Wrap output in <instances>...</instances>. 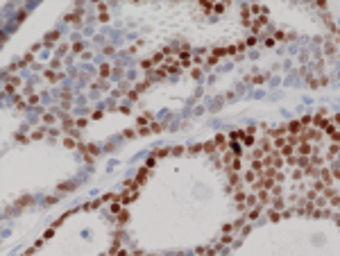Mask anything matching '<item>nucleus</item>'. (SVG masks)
<instances>
[{
  "mask_svg": "<svg viewBox=\"0 0 340 256\" xmlns=\"http://www.w3.org/2000/svg\"><path fill=\"white\" fill-rule=\"evenodd\" d=\"M245 181H247V184H256V181H259L254 170H247V172H245Z\"/></svg>",
  "mask_w": 340,
  "mask_h": 256,
  "instance_id": "4",
  "label": "nucleus"
},
{
  "mask_svg": "<svg viewBox=\"0 0 340 256\" xmlns=\"http://www.w3.org/2000/svg\"><path fill=\"white\" fill-rule=\"evenodd\" d=\"M63 147H68V150H73V147H77V143H75L73 138H68V136H66V138H63Z\"/></svg>",
  "mask_w": 340,
  "mask_h": 256,
  "instance_id": "8",
  "label": "nucleus"
},
{
  "mask_svg": "<svg viewBox=\"0 0 340 256\" xmlns=\"http://www.w3.org/2000/svg\"><path fill=\"white\" fill-rule=\"evenodd\" d=\"M216 147H218V145H216V141H211V143L202 145V150H204V152H216Z\"/></svg>",
  "mask_w": 340,
  "mask_h": 256,
  "instance_id": "9",
  "label": "nucleus"
},
{
  "mask_svg": "<svg viewBox=\"0 0 340 256\" xmlns=\"http://www.w3.org/2000/svg\"><path fill=\"white\" fill-rule=\"evenodd\" d=\"M281 154H283V157H293V145H290L288 141H286V145L281 147Z\"/></svg>",
  "mask_w": 340,
  "mask_h": 256,
  "instance_id": "7",
  "label": "nucleus"
},
{
  "mask_svg": "<svg viewBox=\"0 0 340 256\" xmlns=\"http://www.w3.org/2000/svg\"><path fill=\"white\" fill-rule=\"evenodd\" d=\"M333 195H336V191H333V188H329V186L324 188V197H333Z\"/></svg>",
  "mask_w": 340,
  "mask_h": 256,
  "instance_id": "18",
  "label": "nucleus"
},
{
  "mask_svg": "<svg viewBox=\"0 0 340 256\" xmlns=\"http://www.w3.org/2000/svg\"><path fill=\"white\" fill-rule=\"evenodd\" d=\"M43 120H45V123H55V113H45Z\"/></svg>",
  "mask_w": 340,
  "mask_h": 256,
  "instance_id": "19",
  "label": "nucleus"
},
{
  "mask_svg": "<svg viewBox=\"0 0 340 256\" xmlns=\"http://www.w3.org/2000/svg\"><path fill=\"white\" fill-rule=\"evenodd\" d=\"M327 202H329V199H327V197H324V195H322V197H317V199H315V204H317V206H324V204H327Z\"/></svg>",
  "mask_w": 340,
  "mask_h": 256,
  "instance_id": "16",
  "label": "nucleus"
},
{
  "mask_svg": "<svg viewBox=\"0 0 340 256\" xmlns=\"http://www.w3.org/2000/svg\"><path fill=\"white\" fill-rule=\"evenodd\" d=\"M297 161H299V159H297V157H288V163H290V165H295V163H297Z\"/></svg>",
  "mask_w": 340,
  "mask_h": 256,
  "instance_id": "27",
  "label": "nucleus"
},
{
  "mask_svg": "<svg viewBox=\"0 0 340 256\" xmlns=\"http://www.w3.org/2000/svg\"><path fill=\"white\" fill-rule=\"evenodd\" d=\"M256 197H259V202H261V204H268V202H270V193H268V191H261Z\"/></svg>",
  "mask_w": 340,
  "mask_h": 256,
  "instance_id": "6",
  "label": "nucleus"
},
{
  "mask_svg": "<svg viewBox=\"0 0 340 256\" xmlns=\"http://www.w3.org/2000/svg\"><path fill=\"white\" fill-rule=\"evenodd\" d=\"M256 202H259V197H254V195H249L247 199H245V204H247V206H254Z\"/></svg>",
  "mask_w": 340,
  "mask_h": 256,
  "instance_id": "13",
  "label": "nucleus"
},
{
  "mask_svg": "<svg viewBox=\"0 0 340 256\" xmlns=\"http://www.w3.org/2000/svg\"><path fill=\"white\" fill-rule=\"evenodd\" d=\"M39 102V95H30V104H36Z\"/></svg>",
  "mask_w": 340,
  "mask_h": 256,
  "instance_id": "28",
  "label": "nucleus"
},
{
  "mask_svg": "<svg viewBox=\"0 0 340 256\" xmlns=\"http://www.w3.org/2000/svg\"><path fill=\"white\" fill-rule=\"evenodd\" d=\"M331 141H333V143H336V145H338V143H340V131H338V129H336V131H333V134H331Z\"/></svg>",
  "mask_w": 340,
  "mask_h": 256,
  "instance_id": "15",
  "label": "nucleus"
},
{
  "mask_svg": "<svg viewBox=\"0 0 340 256\" xmlns=\"http://www.w3.org/2000/svg\"><path fill=\"white\" fill-rule=\"evenodd\" d=\"M109 70H111V68H109L107 64H102V66H100V75H102V77H107V75H109Z\"/></svg>",
  "mask_w": 340,
  "mask_h": 256,
  "instance_id": "12",
  "label": "nucleus"
},
{
  "mask_svg": "<svg viewBox=\"0 0 340 256\" xmlns=\"http://www.w3.org/2000/svg\"><path fill=\"white\" fill-rule=\"evenodd\" d=\"M288 131H290V134H299V131H302V123H299V120H297V123H290V125H288Z\"/></svg>",
  "mask_w": 340,
  "mask_h": 256,
  "instance_id": "3",
  "label": "nucleus"
},
{
  "mask_svg": "<svg viewBox=\"0 0 340 256\" xmlns=\"http://www.w3.org/2000/svg\"><path fill=\"white\" fill-rule=\"evenodd\" d=\"M59 77H61L59 73H55V70H45V79H48V82H57Z\"/></svg>",
  "mask_w": 340,
  "mask_h": 256,
  "instance_id": "5",
  "label": "nucleus"
},
{
  "mask_svg": "<svg viewBox=\"0 0 340 256\" xmlns=\"http://www.w3.org/2000/svg\"><path fill=\"white\" fill-rule=\"evenodd\" d=\"M322 179H324V186L331 184V172H329V170H322Z\"/></svg>",
  "mask_w": 340,
  "mask_h": 256,
  "instance_id": "11",
  "label": "nucleus"
},
{
  "mask_svg": "<svg viewBox=\"0 0 340 256\" xmlns=\"http://www.w3.org/2000/svg\"><path fill=\"white\" fill-rule=\"evenodd\" d=\"M313 123H315L317 127H324V129H327V125H329V120L324 118V111H320V113H317V116L313 118Z\"/></svg>",
  "mask_w": 340,
  "mask_h": 256,
  "instance_id": "2",
  "label": "nucleus"
},
{
  "mask_svg": "<svg viewBox=\"0 0 340 256\" xmlns=\"http://www.w3.org/2000/svg\"><path fill=\"white\" fill-rule=\"evenodd\" d=\"M333 125H340V113H338V116H333Z\"/></svg>",
  "mask_w": 340,
  "mask_h": 256,
  "instance_id": "30",
  "label": "nucleus"
},
{
  "mask_svg": "<svg viewBox=\"0 0 340 256\" xmlns=\"http://www.w3.org/2000/svg\"><path fill=\"white\" fill-rule=\"evenodd\" d=\"M313 150H315V147L311 145L309 141H302V143L297 145V152H299V154H304V157H311V154H313Z\"/></svg>",
  "mask_w": 340,
  "mask_h": 256,
  "instance_id": "1",
  "label": "nucleus"
},
{
  "mask_svg": "<svg viewBox=\"0 0 340 256\" xmlns=\"http://www.w3.org/2000/svg\"><path fill=\"white\" fill-rule=\"evenodd\" d=\"M216 145H224V136H216Z\"/></svg>",
  "mask_w": 340,
  "mask_h": 256,
  "instance_id": "25",
  "label": "nucleus"
},
{
  "mask_svg": "<svg viewBox=\"0 0 340 256\" xmlns=\"http://www.w3.org/2000/svg\"><path fill=\"white\" fill-rule=\"evenodd\" d=\"M302 175H304V170H295V175H293V177H295V179H302Z\"/></svg>",
  "mask_w": 340,
  "mask_h": 256,
  "instance_id": "26",
  "label": "nucleus"
},
{
  "mask_svg": "<svg viewBox=\"0 0 340 256\" xmlns=\"http://www.w3.org/2000/svg\"><path fill=\"white\" fill-rule=\"evenodd\" d=\"M166 154H168V150H156L154 152V157H166Z\"/></svg>",
  "mask_w": 340,
  "mask_h": 256,
  "instance_id": "24",
  "label": "nucleus"
},
{
  "mask_svg": "<svg viewBox=\"0 0 340 256\" xmlns=\"http://www.w3.org/2000/svg\"><path fill=\"white\" fill-rule=\"evenodd\" d=\"M182 64H190V55H186V52L182 55Z\"/></svg>",
  "mask_w": 340,
  "mask_h": 256,
  "instance_id": "22",
  "label": "nucleus"
},
{
  "mask_svg": "<svg viewBox=\"0 0 340 256\" xmlns=\"http://www.w3.org/2000/svg\"><path fill=\"white\" fill-rule=\"evenodd\" d=\"M329 204H331V206H336V209H340V195H333V197L329 199Z\"/></svg>",
  "mask_w": 340,
  "mask_h": 256,
  "instance_id": "10",
  "label": "nucleus"
},
{
  "mask_svg": "<svg viewBox=\"0 0 340 256\" xmlns=\"http://www.w3.org/2000/svg\"><path fill=\"white\" fill-rule=\"evenodd\" d=\"M311 120H313V118H311V116H304V118H302V120H299V123H302V127H304V125H309Z\"/></svg>",
  "mask_w": 340,
  "mask_h": 256,
  "instance_id": "21",
  "label": "nucleus"
},
{
  "mask_svg": "<svg viewBox=\"0 0 340 256\" xmlns=\"http://www.w3.org/2000/svg\"><path fill=\"white\" fill-rule=\"evenodd\" d=\"M229 181H231V186H236V184H238V177H236L234 172H229Z\"/></svg>",
  "mask_w": 340,
  "mask_h": 256,
  "instance_id": "20",
  "label": "nucleus"
},
{
  "mask_svg": "<svg viewBox=\"0 0 340 256\" xmlns=\"http://www.w3.org/2000/svg\"><path fill=\"white\" fill-rule=\"evenodd\" d=\"M150 131H161V125H156V123H154V125L150 127Z\"/></svg>",
  "mask_w": 340,
  "mask_h": 256,
  "instance_id": "29",
  "label": "nucleus"
},
{
  "mask_svg": "<svg viewBox=\"0 0 340 256\" xmlns=\"http://www.w3.org/2000/svg\"><path fill=\"white\" fill-rule=\"evenodd\" d=\"M55 41H57V32H52L50 36H48V41H45V45H52Z\"/></svg>",
  "mask_w": 340,
  "mask_h": 256,
  "instance_id": "14",
  "label": "nucleus"
},
{
  "mask_svg": "<svg viewBox=\"0 0 340 256\" xmlns=\"http://www.w3.org/2000/svg\"><path fill=\"white\" fill-rule=\"evenodd\" d=\"M73 125H75V123H73V118H63V127H66V129H70Z\"/></svg>",
  "mask_w": 340,
  "mask_h": 256,
  "instance_id": "17",
  "label": "nucleus"
},
{
  "mask_svg": "<svg viewBox=\"0 0 340 256\" xmlns=\"http://www.w3.org/2000/svg\"><path fill=\"white\" fill-rule=\"evenodd\" d=\"M338 41H340V39H338Z\"/></svg>",
  "mask_w": 340,
  "mask_h": 256,
  "instance_id": "31",
  "label": "nucleus"
},
{
  "mask_svg": "<svg viewBox=\"0 0 340 256\" xmlns=\"http://www.w3.org/2000/svg\"><path fill=\"white\" fill-rule=\"evenodd\" d=\"M98 9H100V14H107V5H104V2H100V5H98Z\"/></svg>",
  "mask_w": 340,
  "mask_h": 256,
  "instance_id": "23",
  "label": "nucleus"
}]
</instances>
